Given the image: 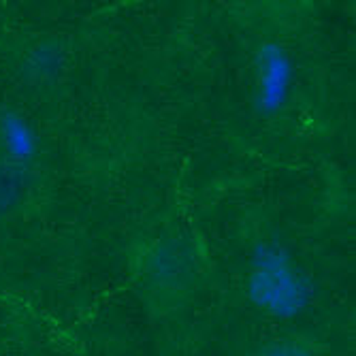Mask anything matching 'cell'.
<instances>
[{
    "mask_svg": "<svg viewBox=\"0 0 356 356\" xmlns=\"http://www.w3.org/2000/svg\"><path fill=\"white\" fill-rule=\"evenodd\" d=\"M290 67L286 54L275 45H265L258 54V105L271 113L286 99Z\"/></svg>",
    "mask_w": 356,
    "mask_h": 356,
    "instance_id": "6da1fadb",
    "label": "cell"
}]
</instances>
